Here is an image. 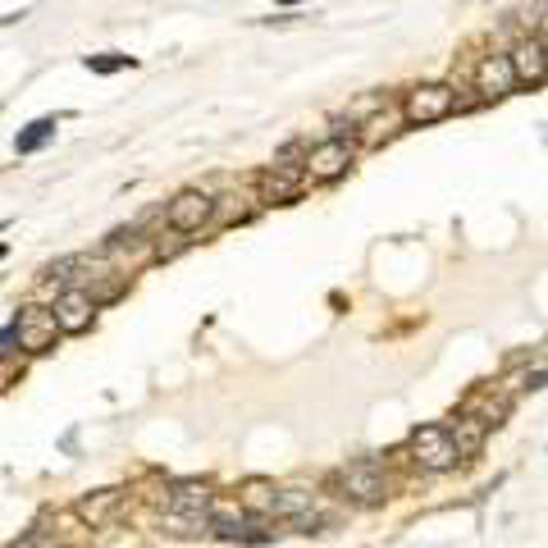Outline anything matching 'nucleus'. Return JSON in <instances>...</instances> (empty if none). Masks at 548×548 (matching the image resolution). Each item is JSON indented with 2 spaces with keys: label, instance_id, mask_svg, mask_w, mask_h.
Listing matches in <instances>:
<instances>
[{
  "label": "nucleus",
  "instance_id": "f257e3e1",
  "mask_svg": "<svg viewBox=\"0 0 548 548\" xmlns=\"http://www.w3.org/2000/svg\"><path fill=\"white\" fill-rule=\"evenodd\" d=\"M352 160H357V142H352L347 133H330L325 142L306 147L302 155V179L306 183H334L352 170Z\"/></svg>",
  "mask_w": 548,
  "mask_h": 548
},
{
  "label": "nucleus",
  "instance_id": "f03ea898",
  "mask_svg": "<svg viewBox=\"0 0 548 548\" xmlns=\"http://www.w3.org/2000/svg\"><path fill=\"white\" fill-rule=\"evenodd\" d=\"M448 115H457V91L448 83H425V87H411L402 96V119L407 123H439Z\"/></svg>",
  "mask_w": 548,
  "mask_h": 548
},
{
  "label": "nucleus",
  "instance_id": "7ed1b4c3",
  "mask_svg": "<svg viewBox=\"0 0 548 548\" xmlns=\"http://www.w3.org/2000/svg\"><path fill=\"white\" fill-rule=\"evenodd\" d=\"M411 453H416V466L430 471V475H443V471H453V466L462 462V453H457L453 434H448V425L416 430V434H411Z\"/></svg>",
  "mask_w": 548,
  "mask_h": 548
},
{
  "label": "nucleus",
  "instance_id": "20e7f679",
  "mask_svg": "<svg viewBox=\"0 0 548 548\" xmlns=\"http://www.w3.org/2000/svg\"><path fill=\"white\" fill-rule=\"evenodd\" d=\"M210 219H215V197H210V192H202V187L179 192V197L165 206V224H170L174 234H197V229H206Z\"/></svg>",
  "mask_w": 548,
  "mask_h": 548
},
{
  "label": "nucleus",
  "instance_id": "39448f33",
  "mask_svg": "<svg viewBox=\"0 0 548 548\" xmlns=\"http://www.w3.org/2000/svg\"><path fill=\"white\" fill-rule=\"evenodd\" d=\"M51 320H55V330L60 334H87L91 330V320H96V302L83 283H69L64 293L55 298L51 306Z\"/></svg>",
  "mask_w": 548,
  "mask_h": 548
},
{
  "label": "nucleus",
  "instance_id": "423d86ee",
  "mask_svg": "<svg viewBox=\"0 0 548 548\" xmlns=\"http://www.w3.org/2000/svg\"><path fill=\"white\" fill-rule=\"evenodd\" d=\"M338 489H343V498L379 503L384 494H389V475H384L375 462H352L347 471H338Z\"/></svg>",
  "mask_w": 548,
  "mask_h": 548
},
{
  "label": "nucleus",
  "instance_id": "0eeeda50",
  "mask_svg": "<svg viewBox=\"0 0 548 548\" xmlns=\"http://www.w3.org/2000/svg\"><path fill=\"white\" fill-rule=\"evenodd\" d=\"M521 83L517 74H512V64L507 55H485L475 64V91H480V101H498V96H512Z\"/></svg>",
  "mask_w": 548,
  "mask_h": 548
},
{
  "label": "nucleus",
  "instance_id": "6e6552de",
  "mask_svg": "<svg viewBox=\"0 0 548 548\" xmlns=\"http://www.w3.org/2000/svg\"><path fill=\"white\" fill-rule=\"evenodd\" d=\"M302 187H306L302 165H270V174L261 179V197L274 202V206H283V202H298Z\"/></svg>",
  "mask_w": 548,
  "mask_h": 548
},
{
  "label": "nucleus",
  "instance_id": "1a4fd4ad",
  "mask_svg": "<svg viewBox=\"0 0 548 548\" xmlns=\"http://www.w3.org/2000/svg\"><path fill=\"white\" fill-rule=\"evenodd\" d=\"M14 334H19V347H28V352H46L51 343H55V320H51V311H28V315H19L14 320Z\"/></svg>",
  "mask_w": 548,
  "mask_h": 548
},
{
  "label": "nucleus",
  "instance_id": "9d476101",
  "mask_svg": "<svg viewBox=\"0 0 548 548\" xmlns=\"http://www.w3.org/2000/svg\"><path fill=\"white\" fill-rule=\"evenodd\" d=\"M507 64H512V74H517V83L539 87L544 83V37H530L521 46H512L507 51Z\"/></svg>",
  "mask_w": 548,
  "mask_h": 548
},
{
  "label": "nucleus",
  "instance_id": "9b49d317",
  "mask_svg": "<svg viewBox=\"0 0 548 548\" xmlns=\"http://www.w3.org/2000/svg\"><path fill=\"white\" fill-rule=\"evenodd\" d=\"M489 421H480L475 411H466V416H457L453 425H448V434H453V443H457V453L462 457H475L480 448H485V439H489Z\"/></svg>",
  "mask_w": 548,
  "mask_h": 548
},
{
  "label": "nucleus",
  "instance_id": "f8f14e48",
  "mask_svg": "<svg viewBox=\"0 0 548 548\" xmlns=\"http://www.w3.org/2000/svg\"><path fill=\"white\" fill-rule=\"evenodd\" d=\"M165 507L170 512H202V517H210V489L206 485H197V480H183V485H174L170 494H165Z\"/></svg>",
  "mask_w": 548,
  "mask_h": 548
},
{
  "label": "nucleus",
  "instance_id": "ddd939ff",
  "mask_svg": "<svg viewBox=\"0 0 548 548\" xmlns=\"http://www.w3.org/2000/svg\"><path fill=\"white\" fill-rule=\"evenodd\" d=\"M119 503H123V489H101V494H91V498L78 503V517L91 521V526H106L119 512Z\"/></svg>",
  "mask_w": 548,
  "mask_h": 548
},
{
  "label": "nucleus",
  "instance_id": "4468645a",
  "mask_svg": "<svg viewBox=\"0 0 548 548\" xmlns=\"http://www.w3.org/2000/svg\"><path fill=\"white\" fill-rule=\"evenodd\" d=\"M55 128H60V119L55 115H46V119H32L28 128H23V133L14 138V151L19 155H32V151H42L51 138H55Z\"/></svg>",
  "mask_w": 548,
  "mask_h": 548
},
{
  "label": "nucleus",
  "instance_id": "2eb2a0df",
  "mask_svg": "<svg viewBox=\"0 0 548 548\" xmlns=\"http://www.w3.org/2000/svg\"><path fill=\"white\" fill-rule=\"evenodd\" d=\"M315 503V494L311 489H274V503H270V517H302V512Z\"/></svg>",
  "mask_w": 548,
  "mask_h": 548
},
{
  "label": "nucleus",
  "instance_id": "dca6fc26",
  "mask_svg": "<svg viewBox=\"0 0 548 548\" xmlns=\"http://www.w3.org/2000/svg\"><path fill=\"white\" fill-rule=\"evenodd\" d=\"M270 503H274V485H266V480H247L242 512H251V517H270Z\"/></svg>",
  "mask_w": 548,
  "mask_h": 548
},
{
  "label": "nucleus",
  "instance_id": "f3484780",
  "mask_svg": "<svg viewBox=\"0 0 548 548\" xmlns=\"http://www.w3.org/2000/svg\"><path fill=\"white\" fill-rule=\"evenodd\" d=\"M133 55H119V51H106V55H87V69L91 74H119V69H133Z\"/></svg>",
  "mask_w": 548,
  "mask_h": 548
},
{
  "label": "nucleus",
  "instance_id": "a211bd4d",
  "mask_svg": "<svg viewBox=\"0 0 548 548\" xmlns=\"http://www.w3.org/2000/svg\"><path fill=\"white\" fill-rule=\"evenodd\" d=\"M302 155H306V142L298 138V142H288V147L274 151V165H302Z\"/></svg>",
  "mask_w": 548,
  "mask_h": 548
},
{
  "label": "nucleus",
  "instance_id": "6ab92c4d",
  "mask_svg": "<svg viewBox=\"0 0 548 548\" xmlns=\"http://www.w3.org/2000/svg\"><path fill=\"white\" fill-rule=\"evenodd\" d=\"M10 343H19V334H14V325H10V330H0V357H5V352H10Z\"/></svg>",
  "mask_w": 548,
  "mask_h": 548
},
{
  "label": "nucleus",
  "instance_id": "aec40b11",
  "mask_svg": "<svg viewBox=\"0 0 548 548\" xmlns=\"http://www.w3.org/2000/svg\"><path fill=\"white\" fill-rule=\"evenodd\" d=\"M32 544H37V548H64V544H42V535H37V539H32Z\"/></svg>",
  "mask_w": 548,
  "mask_h": 548
},
{
  "label": "nucleus",
  "instance_id": "412c9836",
  "mask_svg": "<svg viewBox=\"0 0 548 548\" xmlns=\"http://www.w3.org/2000/svg\"><path fill=\"white\" fill-rule=\"evenodd\" d=\"M288 5H298V0H288Z\"/></svg>",
  "mask_w": 548,
  "mask_h": 548
},
{
  "label": "nucleus",
  "instance_id": "4be33fe9",
  "mask_svg": "<svg viewBox=\"0 0 548 548\" xmlns=\"http://www.w3.org/2000/svg\"><path fill=\"white\" fill-rule=\"evenodd\" d=\"M0 256H5V247H0Z\"/></svg>",
  "mask_w": 548,
  "mask_h": 548
}]
</instances>
